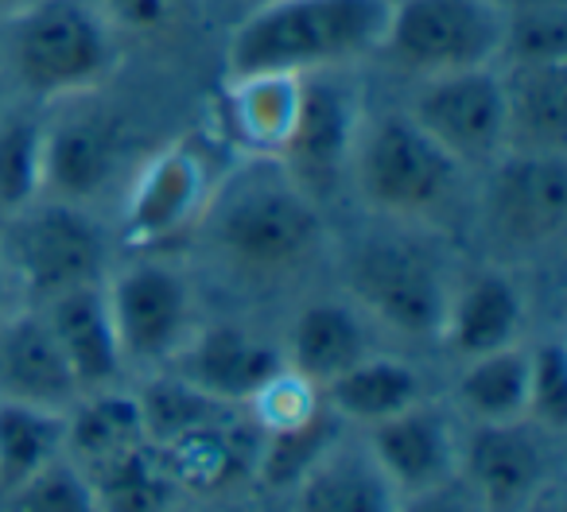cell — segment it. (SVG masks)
Returning <instances> with one entry per match:
<instances>
[{
  "label": "cell",
  "instance_id": "6da1fadb",
  "mask_svg": "<svg viewBox=\"0 0 567 512\" xmlns=\"http://www.w3.org/2000/svg\"><path fill=\"white\" fill-rule=\"evenodd\" d=\"M190 241L237 284L272 288L308 272L331 249V229L323 206L280 159L249 156V164L214 182Z\"/></svg>",
  "mask_w": 567,
  "mask_h": 512
},
{
  "label": "cell",
  "instance_id": "7a4b0ae2",
  "mask_svg": "<svg viewBox=\"0 0 567 512\" xmlns=\"http://www.w3.org/2000/svg\"><path fill=\"white\" fill-rule=\"evenodd\" d=\"M393 0H260L226 43V79L342 71L381 51Z\"/></svg>",
  "mask_w": 567,
  "mask_h": 512
},
{
  "label": "cell",
  "instance_id": "3957f363",
  "mask_svg": "<svg viewBox=\"0 0 567 512\" xmlns=\"http://www.w3.org/2000/svg\"><path fill=\"white\" fill-rule=\"evenodd\" d=\"M427 229L393 226L358 237L342 261V295L373 323L404 342H440L443 311L451 300L447 257L427 241Z\"/></svg>",
  "mask_w": 567,
  "mask_h": 512
},
{
  "label": "cell",
  "instance_id": "277c9868",
  "mask_svg": "<svg viewBox=\"0 0 567 512\" xmlns=\"http://www.w3.org/2000/svg\"><path fill=\"white\" fill-rule=\"evenodd\" d=\"M463 175L409 113H385L358 128L347 187L378 221L435 229L458 206Z\"/></svg>",
  "mask_w": 567,
  "mask_h": 512
},
{
  "label": "cell",
  "instance_id": "5b68a950",
  "mask_svg": "<svg viewBox=\"0 0 567 512\" xmlns=\"http://www.w3.org/2000/svg\"><path fill=\"white\" fill-rule=\"evenodd\" d=\"M9 20L0 59L35 102L90 97L117 66V32L90 0H32Z\"/></svg>",
  "mask_w": 567,
  "mask_h": 512
},
{
  "label": "cell",
  "instance_id": "8992f818",
  "mask_svg": "<svg viewBox=\"0 0 567 512\" xmlns=\"http://www.w3.org/2000/svg\"><path fill=\"white\" fill-rule=\"evenodd\" d=\"M0 257L28 307H43L74 288L102 284L110 272V241L86 206L35 198L0 218Z\"/></svg>",
  "mask_w": 567,
  "mask_h": 512
},
{
  "label": "cell",
  "instance_id": "52a82bcc",
  "mask_svg": "<svg viewBox=\"0 0 567 512\" xmlns=\"http://www.w3.org/2000/svg\"><path fill=\"white\" fill-rule=\"evenodd\" d=\"M102 288L128 373L167 369L203 323L195 280L156 252L110 269Z\"/></svg>",
  "mask_w": 567,
  "mask_h": 512
},
{
  "label": "cell",
  "instance_id": "ba28073f",
  "mask_svg": "<svg viewBox=\"0 0 567 512\" xmlns=\"http://www.w3.org/2000/svg\"><path fill=\"white\" fill-rule=\"evenodd\" d=\"M505 35L502 0H393L381 55L409 74L497 66Z\"/></svg>",
  "mask_w": 567,
  "mask_h": 512
},
{
  "label": "cell",
  "instance_id": "9c48e42d",
  "mask_svg": "<svg viewBox=\"0 0 567 512\" xmlns=\"http://www.w3.org/2000/svg\"><path fill=\"white\" fill-rule=\"evenodd\" d=\"M559 439L533 419L463 424L455 481L478 512H540L556 489Z\"/></svg>",
  "mask_w": 567,
  "mask_h": 512
},
{
  "label": "cell",
  "instance_id": "30bf717a",
  "mask_svg": "<svg viewBox=\"0 0 567 512\" xmlns=\"http://www.w3.org/2000/svg\"><path fill=\"white\" fill-rule=\"evenodd\" d=\"M486 171L478 218L502 257H540L567 233V156L502 151Z\"/></svg>",
  "mask_w": 567,
  "mask_h": 512
},
{
  "label": "cell",
  "instance_id": "8fae6325",
  "mask_svg": "<svg viewBox=\"0 0 567 512\" xmlns=\"http://www.w3.org/2000/svg\"><path fill=\"white\" fill-rule=\"evenodd\" d=\"M362 121V102L354 90L342 86L339 71L303 74L296 125L276 159L319 206H327V198L347 187L350 151H354Z\"/></svg>",
  "mask_w": 567,
  "mask_h": 512
},
{
  "label": "cell",
  "instance_id": "7c38bea8",
  "mask_svg": "<svg viewBox=\"0 0 567 512\" xmlns=\"http://www.w3.org/2000/svg\"><path fill=\"white\" fill-rule=\"evenodd\" d=\"M214 190L206 156L179 140L159 148L133 171L121 202V241L136 252H159L167 241L190 237Z\"/></svg>",
  "mask_w": 567,
  "mask_h": 512
},
{
  "label": "cell",
  "instance_id": "4fadbf2b",
  "mask_svg": "<svg viewBox=\"0 0 567 512\" xmlns=\"http://www.w3.org/2000/svg\"><path fill=\"white\" fill-rule=\"evenodd\" d=\"M409 117L466 171L505 151V102L497 66L435 74L420 86Z\"/></svg>",
  "mask_w": 567,
  "mask_h": 512
},
{
  "label": "cell",
  "instance_id": "5bb4252c",
  "mask_svg": "<svg viewBox=\"0 0 567 512\" xmlns=\"http://www.w3.org/2000/svg\"><path fill=\"white\" fill-rule=\"evenodd\" d=\"M74 109L59 121H43V195L71 206H94L117 182L125 167L128 136L113 113Z\"/></svg>",
  "mask_w": 567,
  "mask_h": 512
},
{
  "label": "cell",
  "instance_id": "9a60e30c",
  "mask_svg": "<svg viewBox=\"0 0 567 512\" xmlns=\"http://www.w3.org/2000/svg\"><path fill=\"white\" fill-rule=\"evenodd\" d=\"M260 431L241 404H226L206 424L190 427L187 435L156 447L159 462L190 501H221L229 493L252 489L260 454Z\"/></svg>",
  "mask_w": 567,
  "mask_h": 512
},
{
  "label": "cell",
  "instance_id": "2e32d148",
  "mask_svg": "<svg viewBox=\"0 0 567 512\" xmlns=\"http://www.w3.org/2000/svg\"><path fill=\"white\" fill-rule=\"evenodd\" d=\"M358 435L401 497L432 493V489L455 481L463 427H458L455 411L435 404L432 396Z\"/></svg>",
  "mask_w": 567,
  "mask_h": 512
},
{
  "label": "cell",
  "instance_id": "e0dca14e",
  "mask_svg": "<svg viewBox=\"0 0 567 512\" xmlns=\"http://www.w3.org/2000/svg\"><path fill=\"white\" fill-rule=\"evenodd\" d=\"M167 369L198 393L245 408L288 365L280 338H268L245 323H198V331Z\"/></svg>",
  "mask_w": 567,
  "mask_h": 512
},
{
  "label": "cell",
  "instance_id": "ac0fdd59",
  "mask_svg": "<svg viewBox=\"0 0 567 512\" xmlns=\"http://www.w3.org/2000/svg\"><path fill=\"white\" fill-rule=\"evenodd\" d=\"M525 323L528 300L520 280L509 269H478L471 276H455L451 284L435 346H443L458 362H471L525 342Z\"/></svg>",
  "mask_w": 567,
  "mask_h": 512
},
{
  "label": "cell",
  "instance_id": "d6986e66",
  "mask_svg": "<svg viewBox=\"0 0 567 512\" xmlns=\"http://www.w3.org/2000/svg\"><path fill=\"white\" fill-rule=\"evenodd\" d=\"M401 504L404 497L350 427L284 493V512H401Z\"/></svg>",
  "mask_w": 567,
  "mask_h": 512
},
{
  "label": "cell",
  "instance_id": "ffe728a7",
  "mask_svg": "<svg viewBox=\"0 0 567 512\" xmlns=\"http://www.w3.org/2000/svg\"><path fill=\"white\" fill-rule=\"evenodd\" d=\"M280 346L288 369L316 388H327L362 357H370L378 342H373V323L347 295H319L296 311Z\"/></svg>",
  "mask_w": 567,
  "mask_h": 512
},
{
  "label": "cell",
  "instance_id": "44dd1931",
  "mask_svg": "<svg viewBox=\"0 0 567 512\" xmlns=\"http://www.w3.org/2000/svg\"><path fill=\"white\" fill-rule=\"evenodd\" d=\"M0 396L51 411L79 404L82 388L40 307H20L0 323Z\"/></svg>",
  "mask_w": 567,
  "mask_h": 512
},
{
  "label": "cell",
  "instance_id": "7402d4cb",
  "mask_svg": "<svg viewBox=\"0 0 567 512\" xmlns=\"http://www.w3.org/2000/svg\"><path fill=\"white\" fill-rule=\"evenodd\" d=\"M40 311L48 318L51 334H55L59 349H63L66 365H71L74 380H79L82 396L125 385L128 369H125V357H121L117 331H113L102 284L63 292L51 303H43Z\"/></svg>",
  "mask_w": 567,
  "mask_h": 512
},
{
  "label": "cell",
  "instance_id": "603a6c76",
  "mask_svg": "<svg viewBox=\"0 0 567 512\" xmlns=\"http://www.w3.org/2000/svg\"><path fill=\"white\" fill-rule=\"evenodd\" d=\"M505 151L567 156V63L505 66Z\"/></svg>",
  "mask_w": 567,
  "mask_h": 512
},
{
  "label": "cell",
  "instance_id": "cb8c5ba5",
  "mask_svg": "<svg viewBox=\"0 0 567 512\" xmlns=\"http://www.w3.org/2000/svg\"><path fill=\"white\" fill-rule=\"evenodd\" d=\"M323 393V404L342 419L347 427H365L381 424V419L396 416V411L412 408L427 396L424 373L409 362V357L385 354V349H373L370 357L347 369L342 377H334Z\"/></svg>",
  "mask_w": 567,
  "mask_h": 512
},
{
  "label": "cell",
  "instance_id": "d4e9b609",
  "mask_svg": "<svg viewBox=\"0 0 567 512\" xmlns=\"http://www.w3.org/2000/svg\"><path fill=\"white\" fill-rule=\"evenodd\" d=\"M221 94V121L237 148L249 156L276 159L296 125L300 109V82L292 74H249V79H226Z\"/></svg>",
  "mask_w": 567,
  "mask_h": 512
},
{
  "label": "cell",
  "instance_id": "484cf974",
  "mask_svg": "<svg viewBox=\"0 0 567 512\" xmlns=\"http://www.w3.org/2000/svg\"><path fill=\"white\" fill-rule=\"evenodd\" d=\"M451 411L458 424H513L528 411V346L494 349L463 362L451 385Z\"/></svg>",
  "mask_w": 567,
  "mask_h": 512
},
{
  "label": "cell",
  "instance_id": "4316f807",
  "mask_svg": "<svg viewBox=\"0 0 567 512\" xmlns=\"http://www.w3.org/2000/svg\"><path fill=\"white\" fill-rule=\"evenodd\" d=\"M136 442L148 439H144L133 388L113 385L102 388V393H86L66 411V458L82 473L110 462V458H117L121 450L136 447Z\"/></svg>",
  "mask_w": 567,
  "mask_h": 512
},
{
  "label": "cell",
  "instance_id": "83f0119b",
  "mask_svg": "<svg viewBox=\"0 0 567 512\" xmlns=\"http://www.w3.org/2000/svg\"><path fill=\"white\" fill-rule=\"evenodd\" d=\"M97 512H167L183 501V489L159 462L152 442L121 450L117 458L86 470Z\"/></svg>",
  "mask_w": 567,
  "mask_h": 512
},
{
  "label": "cell",
  "instance_id": "f1b7e54d",
  "mask_svg": "<svg viewBox=\"0 0 567 512\" xmlns=\"http://www.w3.org/2000/svg\"><path fill=\"white\" fill-rule=\"evenodd\" d=\"M66 454V411L0 396V497Z\"/></svg>",
  "mask_w": 567,
  "mask_h": 512
},
{
  "label": "cell",
  "instance_id": "f546056e",
  "mask_svg": "<svg viewBox=\"0 0 567 512\" xmlns=\"http://www.w3.org/2000/svg\"><path fill=\"white\" fill-rule=\"evenodd\" d=\"M347 431L339 416L331 408H319L308 424L288 427V431H268L260 439V454H257V473H252V493H288L296 478L316 462L327 450V442L334 435Z\"/></svg>",
  "mask_w": 567,
  "mask_h": 512
},
{
  "label": "cell",
  "instance_id": "4dcf8cb0",
  "mask_svg": "<svg viewBox=\"0 0 567 512\" xmlns=\"http://www.w3.org/2000/svg\"><path fill=\"white\" fill-rule=\"evenodd\" d=\"M43 195V121L32 113H0V218Z\"/></svg>",
  "mask_w": 567,
  "mask_h": 512
},
{
  "label": "cell",
  "instance_id": "1f68e13d",
  "mask_svg": "<svg viewBox=\"0 0 567 512\" xmlns=\"http://www.w3.org/2000/svg\"><path fill=\"white\" fill-rule=\"evenodd\" d=\"M505 66L567 63V9L564 0H533L505 9L502 59Z\"/></svg>",
  "mask_w": 567,
  "mask_h": 512
},
{
  "label": "cell",
  "instance_id": "d6a6232c",
  "mask_svg": "<svg viewBox=\"0 0 567 512\" xmlns=\"http://www.w3.org/2000/svg\"><path fill=\"white\" fill-rule=\"evenodd\" d=\"M536 427L564 439L567 431V349L556 334L528 346V411Z\"/></svg>",
  "mask_w": 567,
  "mask_h": 512
},
{
  "label": "cell",
  "instance_id": "836d02e7",
  "mask_svg": "<svg viewBox=\"0 0 567 512\" xmlns=\"http://www.w3.org/2000/svg\"><path fill=\"white\" fill-rule=\"evenodd\" d=\"M0 512H97V504L86 473L63 454L9 497H0Z\"/></svg>",
  "mask_w": 567,
  "mask_h": 512
},
{
  "label": "cell",
  "instance_id": "e575fe53",
  "mask_svg": "<svg viewBox=\"0 0 567 512\" xmlns=\"http://www.w3.org/2000/svg\"><path fill=\"white\" fill-rule=\"evenodd\" d=\"M319 408H323V393L292 369H280L249 404H245V411L252 416V424H257L265 435L308 424Z\"/></svg>",
  "mask_w": 567,
  "mask_h": 512
},
{
  "label": "cell",
  "instance_id": "d590c367",
  "mask_svg": "<svg viewBox=\"0 0 567 512\" xmlns=\"http://www.w3.org/2000/svg\"><path fill=\"white\" fill-rule=\"evenodd\" d=\"M90 4L102 12L113 32L152 35L172 24L183 0H90Z\"/></svg>",
  "mask_w": 567,
  "mask_h": 512
},
{
  "label": "cell",
  "instance_id": "8d00e7d4",
  "mask_svg": "<svg viewBox=\"0 0 567 512\" xmlns=\"http://www.w3.org/2000/svg\"><path fill=\"white\" fill-rule=\"evenodd\" d=\"M401 512H478V509H474V501L463 493V485L451 481V485H440V489H432V493L404 497Z\"/></svg>",
  "mask_w": 567,
  "mask_h": 512
},
{
  "label": "cell",
  "instance_id": "74e56055",
  "mask_svg": "<svg viewBox=\"0 0 567 512\" xmlns=\"http://www.w3.org/2000/svg\"><path fill=\"white\" fill-rule=\"evenodd\" d=\"M20 307H28V303L20 300L17 280H12L9 264H4V257H0V323H4V318H9V315H17Z\"/></svg>",
  "mask_w": 567,
  "mask_h": 512
},
{
  "label": "cell",
  "instance_id": "f35d334b",
  "mask_svg": "<svg viewBox=\"0 0 567 512\" xmlns=\"http://www.w3.org/2000/svg\"><path fill=\"white\" fill-rule=\"evenodd\" d=\"M167 512H218V509H214L210 501H190V497H183V501L172 504Z\"/></svg>",
  "mask_w": 567,
  "mask_h": 512
},
{
  "label": "cell",
  "instance_id": "ab89813d",
  "mask_svg": "<svg viewBox=\"0 0 567 512\" xmlns=\"http://www.w3.org/2000/svg\"><path fill=\"white\" fill-rule=\"evenodd\" d=\"M32 0H0V17L9 20V17H17V12H24Z\"/></svg>",
  "mask_w": 567,
  "mask_h": 512
},
{
  "label": "cell",
  "instance_id": "60d3db41",
  "mask_svg": "<svg viewBox=\"0 0 567 512\" xmlns=\"http://www.w3.org/2000/svg\"><path fill=\"white\" fill-rule=\"evenodd\" d=\"M4 109H9V105H4V97H0V113H4Z\"/></svg>",
  "mask_w": 567,
  "mask_h": 512
}]
</instances>
